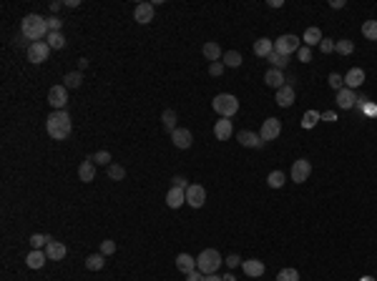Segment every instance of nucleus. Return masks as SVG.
Listing matches in <instances>:
<instances>
[{
	"label": "nucleus",
	"mask_w": 377,
	"mask_h": 281,
	"mask_svg": "<svg viewBox=\"0 0 377 281\" xmlns=\"http://www.w3.org/2000/svg\"><path fill=\"white\" fill-rule=\"evenodd\" d=\"M264 83H267L269 88H274V90H279L282 85H287V78H284V70H277V68H272V70H267V75H264Z\"/></svg>",
	"instance_id": "16"
},
{
	"label": "nucleus",
	"mask_w": 377,
	"mask_h": 281,
	"mask_svg": "<svg viewBox=\"0 0 377 281\" xmlns=\"http://www.w3.org/2000/svg\"><path fill=\"white\" fill-rule=\"evenodd\" d=\"M60 8H63V3H60V0H53V3H50V10H53V13H58Z\"/></svg>",
	"instance_id": "54"
},
{
	"label": "nucleus",
	"mask_w": 377,
	"mask_h": 281,
	"mask_svg": "<svg viewBox=\"0 0 377 281\" xmlns=\"http://www.w3.org/2000/svg\"><path fill=\"white\" fill-rule=\"evenodd\" d=\"M241 269H244V274L246 276H262L264 271H267V266H264V261H259V259H249V261H241Z\"/></svg>",
	"instance_id": "21"
},
{
	"label": "nucleus",
	"mask_w": 377,
	"mask_h": 281,
	"mask_svg": "<svg viewBox=\"0 0 377 281\" xmlns=\"http://www.w3.org/2000/svg\"><path fill=\"white\" fill-rule=\"evenodd\" d=\"M365 113H367V116H375V113H377V106L367 103V106H365Z\"/></svg>",
	"instance_id": "52"
},
{
	"label": "nucleus",
	"mask_w": 377,
	"mask_h": 281,
	"mask_svg": "<svg viewBox=\"0 0 377 281\" xmlns=\"http://www.w3.org/2000/svg\"><path fill=\"white\" fill-rule=\"evenodd\" d=\"M174 186H176V189H184V191H186V189L191 186V183H188V181L184 178V176H174Z\"/></svg>",
	"instance_id": "49"
},
{
	"label": "nucleus",
	"mask_w": 377,
	"mask_h": 281,
	"mask_svg": "<svg viewBox=\"0 0 377 281\" xmlns=\"http://www.w3.org/2000/svg\"><path fill=\"white\" fill-rule=\"evenodd\" d=\"M101 254H103V256H111V254H116V241H111V239L101 241Z\"/></svg>",
	"instance_id": "42"
},
{
	"label": "nucleus",
	"mask_w": 377,
	"mask_h": 281,
	"mask_svg": "<svg viewBox=\"0 0 377 281\" xmlns=\"http://www.w3.org/2000/svg\"><path fill=\"white\" fill-rule=\"evenodd\" d=\"M186 204L188 206H194V209H201L204 204H206V191H204V186H199V183H191L186 189Z\"/></svg>",
	"instance_id": "9"
},
{
	"label": "nucleus",
	"mask_w": 377,
	"mask_h": 281,
	"mask_svg": "<svg viewBox=\"0 0 377 281\" xmlns=\"http://www.w3.org/2000/svg\"><path fill=\"white\" fill-rule=\"evenodd\" d=\"M297 55H299V60H302V63H309V60H312V50H309L307 45H302V48L297 50Z\"/></svg>",
	"instance_id": "45"
},
{
	"label": "nucleus",
	"mask_w": 377,
	"mask_h": 281,
	"mask_svg": "<svg viewBox=\"0 0 377 281\" xmlns=\"http://www.w3.org/2000/svg\"><path fill=\"white\" fill-rule=\"evenodd\" d=\"M231 133H234V126H231V121H229V118H221V121H216V123H214V136H216L219 141H229V138H231Z\"/></svg>",
	"instance_id": "17"
},
{
	"label": "nucleus",
	"mask_w": 377,
	"mask_h": 281,
	"mask_svg": "<svg viewBox=\"0 0 377 281\" xmlns=\"http://www.w3.org/2000/svg\"><path fill=\"white\" fill-rule=\"evenodd\" d=\"M224 264H226V266H229V269H236V266H239V264H241V259H239V256H236V254H231V256H229V259H224Z\"/></svg>",
	"instance_id": "48"
},
{
	"label": "nucleus",
	"mask_w": 377,
	"mask_h": 281,
	"mask_svg": "<svg viewBox=\"0 0 377 281\" xmlns=\"http://www.w3.org/2000/svg\"><path fill=\"white\" fill-rule=\"evenodd\" d=\"M335 50H337L340 55H350V53L355 50V43H352V40H347V38H342V40H335Z\"/></svg>",
	"instance_id": "33"
},
{
	"label": "nucleus",
	"mask_w": 377,
	"mask_h": 281,
	"mask_svg": "<svg viewBox=\"0 0 377 281\" xmlns=\"http://www.w3.org/2000/svg\"><path fill=\"white\" fill-rule=\"evenodd\" d=\"M45 128H48V136L55 138V141L68 138V136H71V128H73L68 111H53V113L48 116V121H45Z\"/></svg>",
	"instance_id": "2"
},
{
	"label": "nucleus",
	"mask_w": 377,
	"mask_h": 281,
	"mask_svg": "<svg viewBox=\"0 0 377 281\" xmlns=\"http://www.w3.org/2000/svg\"><path fill=\"white\" fill-rule=\"evenodd\" d=\"M63 80H66V83H63L66 88H78V85L83 83V73H81V70H71V73H66Z\"/></svg>",
	"instance_id": "31"
},
{
	"label": "nucleus",
	"mask_w": 377,
	"mask_h": 281,
	"mask_svg": "<svg viewBox=\"0 0 377 281\" xmlns=\"http://www.w3.org/2000/svg\"><path fill=\"white\" fill-rule=\"evenodd\" d=\"M320 50H322V53H332V50H335V40H330V38H322V43H320Z\"/></svg>",
	"instance_id": "46"
},
{
	"label": "nucleus",
	"mask_w": 377,
	"mask_h": 281,
	"mask_svg": "<svg viewBox=\"0 0 377 281\" xmlns=\"http://www.w3.org/2000/svg\"><path fill=\"white\" fill-rule=\"evenodd\" d=\"M201 53H204V58H206V60H211V63H219V58H224V53H221V48H219V43H216V40L204 43Z\"/></svg>",
	"instance_id": "22"
},
{
	"label": "nucleus",
	"mask_w": 377,
	"mask_h": 281,
	"mask_svg": "<svg viewBox=\"0 0 377 281\" xmlns=\"http://www.w3.org/2000/svg\"><path fill=\"white\" fill-rule=\"evenodd\" d=\"M272 50H274V40H269V38H259L254 43V55H259V58H267Z\"/></svg>",
	"instance_id": "26"
},
{
	"label": "nucleus",
	"mask_w": 377,
	"mask_h": 281,
	"mask_svg": "<svg viewBox=\"0 0 377 281\" xmlns=\"http://www.w3.org/2000/svg\"><path fill=\"white\" fill-rule=\"evenodd\" d=\"M60 25H63V20H60L58 15L48 18V30H50V33H60Z\"/></svg>",
	"instance_id": "44"
},
{
	"label": "nucleus",
	"mask_w": 377,
	"mask_h": 281,
	"mask_svg": "<svg viewBox=\"0 0 377 281\" xmlns=\"http://www.w3.org/2000/svg\"><path fill=\"white\" fill-rule=\"evenodd\" d=\"M302 40H304V45H307V48L320 45V43H322V30H320V28H307V30H304V35H302Z\"/></svg>",
	"instance_id": "27"
},
{
	"label": "nucleus",
	"mask_w": 377,
	"mask_h": 281,
	"mask_svg": "<svg viewBox=\"0 0 377 281\" xmlns=\"http://www.w3.org/2000/svg\"><path fill=\"white\" fill-rule=\"evenodd\" d=\"M48 45H50V50L66 48V35L63 33H48Z\"/></svg>",
	"instance_id": "32"
},
{
	"label": "nucleus",
	"mask_w": 377,
	"mask_h": 281,
	"mask_svg": "<svg viewBox=\"0 0 377 281\" xmlns=\"http://www.w3.org/2000/svg\"><path fill=\"white\" fill-rule=\"evenodd\" d=\"M93 163H98V166H111V153H108V151H98V153L93 156Z\"/></svg>",
	"instance_id": "41"
},
{
	"label": "nucleus",
	"mask_w": 377,
	"mask_h": 281,
	"mask_svg": "<svg viewBox=\"0 0 377 281\" xmlns=\"http://www.w3.org/2000/svg\"><path fill=\"white\" fill-rule=\"evenodd\" d=\"M269 8H282V0H269Z\"/></svg>",
	"instance_id": "56"
},
{
	"label": "nucleus",
	"mask_w": 377,
	"mask_h": 281,
	"mask_svg": "<svg viewBox=\"0 0 377 281\" xmlns=\"http://www.w3.org/2000/svg\"><path fill=\"white\" fill-rule=\"evenodd\" d=\"M279 133H282V121H279V118H267V121L262 123L259 136H262V141H264V143H267V141L279 138Z\"/></svg>",
	"instance_id": "7"
},
{
	"label": "nucleus",
	"mask_w": 377,
	"mask_h": 281,
	"mask_svg": "<svg viewBox=\"0 0 377 281\" xmlns=\"http://www.w3.org/2000/svg\"><path fill=\"white\" fill-rule=\"evenodd\" d=\"M236 141H239L241 146H246V148H262V146H264L262 136H257V133H252V131H239V133H236Z\"/></svg>",
	"instance_id": "14"
},
{
	"label": "nucleus",
	"mask_w": 377,
	"mask_h": 281,
	"mask_svg": "<svg viewBox=\"0 0 377 281\" xmlns=\"http://www.w3.org/2000/svg\"><path fill=\"white\" fill-rule=\"evenodd\" d=\"M206 281H224L219 274H211V276H206Z\"/></svg>",
	"instance_id": "57"
},
{
	"label": "nucleus",
	"mask_w": 377,
	"mask_h": 281,
	"mask_svg": "<svg viewBox=\"0 0 377 281\" xmlns=\"http://www.w3.org/2000/svg\"><path fill=\"white\" fill-rule=\"evenodd\" d=\"M302 45H299V38L297 35H292V33H287V35H279L277 40H274V50L279 53V55H292V53H297Z\"/></svg>",
	"instance_id": "5"
},
{
	"label": "nucleus",
	"mask_w": 377,
	"mask_h": 281,
	"mask_svg": "<svg viewBox=\"0 0 377 281\" xmlns=\"http://www.w3.org/2000/svg\"><path fill=\"white\" fill-rule=\"evenodd\" d=\"M171 141H174V146H176V148L186 151L188 146H191V141H194V136H191V131H188V128H176V131L171 133Z\"/></svg>",
	"instance_id": "15"
},
{
	"label": "nucleus",
	"mask_w": 377,
	"mask_h": 281,
	"mask_svg": "<svg viewBox=\"0 0 377 281\" xmlns=\"http://www.w3.org/2000/svg\"><path fill=\"white\" fill-rule=\"evenodd\" d=\"M277 106H282V108H289L292 103H294V85L292 83H287V85H282L279 90H277Z\"/></svg>",
	"instance_id": "12"
},
{
	"label": "nucleus",
	"mask_w": 377,
	"mask_h": 281,
	"mask_svg": "<svg viewBox=\"0 0 377 281\" xmlns=\"http://www.w3.org/2000/svg\"><path fill=\"white\" fill-rule=\"evenodd\" d=\"M48 103L53 106V111H66V103H68L66 85H53L50 93H48Z\"/></svg>",
	"instance_id": "8"
},
{
	"label": "nucleus",
	"mask_w": 377,
	"mask_h": 281,
	"mask_svg": "<svg viewBox=\"0 0 377 281\" xmlns=\"http://www.w3.org/2000/svg\"><path fill=\"white\" fill-rule=\"evenodd\" d=\"M48 55H50V45H48L45 40H38V43H30V45H28V58H30V63H45Z\"/></svg>",
	"instance_id": "6"
},
{
	"label": "nucleus",
	"mask_w": 377,
	"mask_h": 281,
	"mask_svg": "<svg viewBox=\"0 0 377 281\" xmlns=\"http://www.w3.org/2000/svg\"><path fill=\"white\" fill-rule=\"evenodd\" d=\"M161 121H164V128L169 131V133H174L176 131V111H171V108H166L164 113H161Z\"/></svg>",
	"instance_id": "29"
},
{
	"label": "nucleus",
	"mask_w": 377,
	"mask_h": 281,
	"mask_svg": "<svg viewBox=\"0 0 377 281\" xmlns=\"http://www.w3.org/2000/svg\"><path fill=\"white\" fill-rule=\"evenodd\" d=\"M211 108H214L221 118H231V116L239 111V101H236V96H231V93H219V96L211 101Z\"/></svg>",
	"instance_id": "4"
},
{
	"label": "nucleus",
	"mask_w": 377,
	"mask_h": 281,
	"mask_svg": "<svg viewBox=\"0 0 377 281\" xmlns=\"http://www.w3.org/2000/svg\"><path fill=\"white\" fill-rule=\"evenodd\" d=\"M362 83H365V70H362V68H352V70L345 75V85H347L350 90L360 88Z\"/></svg>",
	"instance_id": "23"
},
{
	"label": "nucleus",
	"mask_w": 377,
	"mask_h": 281,
	"mask_svg": "<svg viewBox=\"0 0 377 281\" xmlns=\"http://www.w3.org/2000/svg\"><path fill=\"white\" fill-rule=\"evenodd\" d=\"M103 264H106V256H103V254H91V256L86 259V269H88V271H101Z\"/></svg>",
	"instance_id": "30"
},
{
	"label": "nucleus",
	"mask_w": 377,
	"mask_h": 281,
	"mask_svg": "<svg viewBox=\"0 0 377 281\" xmlns=\"http://www.w3.org/2000/svg\"><path fill=\"white\" fill-rule=\"evenodd\" d=\"M108 178H111V181H123V178H126V168L118 166V163H111V166H108Z\"/></svg>",
	"instance_id": "36"
},
{
	"label": "nucleus",
	"mask_w": 377,
	"mask_h": 281,
	"mask_svg": "<svg viewBox=\"0 0 377 281\" xmlns=\"http://www.w3.org/2000/svg\"><path fill=\"white\" fill-rule=\"evenodd\" d=\"M184 204H186V191L171 186V191L166 194V206H169V209H179V206H184Z\"/></svg>",
	"instance_id": "18"
},
{
	"label": "nucleus",
	"mask_w": 377,
	"mask_h": 281,
	"mask_svg": "<svg viewBox=\"0 0 377 281\" xmlns=\"http://www.w3.org/2000/svg\"><path fill=\"white\" fill-rule=\"evenodd\" d=\"M224 68H226L224 63H211V65H209V73H211L214 78H219V75L224 73Z\"/></svg>",
	"instance_id": "47"
},
{
	"label": "nucleus",
	"mask_w": 377,
	"mask_h": 281,
	"mask_svg": "<svg viewBox=\"0 0 377 281\" xmlns=\"http://www.w3.org/2000/svg\"><path fill=\"white\" fill-rule=\"evenodd\" d=\"M186 281H206V276L201 271H191V274H186Z\"/></svg>",
	"instance_id": "50"
},
{
	"label": "nucleus",
	"mask_w": 377,
	"mask_h": 281,
	"mask_svg": "<svg viewBox=\"0 0 377 281\" xmlns=\"http://www.w3.org/2000/svg\"><path fill=\"white\" fill-rule=\"evenodd\" d=\"M267 183H269L272 189H282V186H284V173H282V171H272V173L267 176Z\"/></svg>",
	"instance_id": "37"
},
{
	"label": "nucleus",
	"mask_w": 377,
	"mask_h": 281,
	"mask_svg": "<svg viewBox=\"0 0 377 281\" xmlns=\"http://www.w3.org/2000/svg\"><path fill=\"white\" fill-rule=\"evenodd\" d=\"M330 8L340 10V8H345V0H332V3H330Z\"/></svg>",
	"instance_id": "53"
},
{
	"label": "nucleus",
	"mask_w": 377,
	"mask_h": 281,
	"mask_svg": "<svg viewBox=\"0 0 377 281\" xmlns=\"http://www.w3.org/2000/svg\"><path fill=\"white\" fill-rule=\"evenodd\" d=\"M176 269H179L181 274H191V271H196V259H194V256H188V254H179V256H176Z\"/></svg>",
	"instance_id": "25"
},
{
	"label": "nucleus",
	"mask_w": 377,
	"mask_h": 281,
	"mask_svg": "<svg viewBox=\"0 0 377 281\" xmlns=\"http://www.w3.org/2000/svg\"><path fill=\"white\" fill-rule=\"evenodd\" d=\"M362 35L367 40H377V20H365L362 23Z\"/></svg>",
	"instance_id": "34"
},
{
	"label": "nucleus",
	"mask_w": 377,
	"mask_h": 281,
	"mask_svg": "<svg viewBox=\"0 0 377 281\" xmlns=\"http://www.w3.org/2000/svg\"><path fill=\"white\" fill-rule=\"evenodd\" d=\"M267 60H269L272 68H277V70H284V68L289 65V58H287V55H279L277 50H272V53L267 55Z\"/></svg>",
	"instance_id": "28"
},
{
	"label": "nucleus",
	"mask_w": 377,
	"mask_h": 281,
	"mask_svg": "<svg viewBox=\"0 0 377 281\" xmlns=\"http://www.w3.org/2000/svg\"><path fill=\"white\" fill-rule=\"evenodd\" d=\"M48 241H50V236H45V234H33L30 236V246L33 249H43V246H48Z\"/></svg>",
	"instance_id": "39"
},
{
	"label": "nucleus",
	"mask_w": 377,
	"mask_h": 281,
	"mask_svg": "<svg viewBox=\"0 0 377 281\" xmlns=\"http://www.w3.org/2000/svg\"><path fill=\"white\" fill-rule=\"evenodd\" d=\"M277 281H299V271L297 269H282L277 274Z\"/></svg>",
	"instance_id": "38"
},
{
	"label": "nucleus",
	"mask_w": 377,
	"mask_h": 281,
	"mask_svg": "<svg viewBox=\"0 0 377 281\" xmlns=\"http://www.w3.org/2000/svg\"><path fill=\"white\" fill-rule=\"evenodd\" d=\"M66 251H68V249H66V244L53 241V239H50V241H48V246H45V256H48L50 261H60V259L66 256Z\"/></svg>",
	"instance_id": "20"
},
{
	"label": "nucleus",
	"mask_w": 377,
	"mask_h": 281,
	"mask_svg": "<svg viewBox=\"0 0 377 281\" xmlns=\"http://www.w3.org/2000/svg\"><path fill=\"white\" fill-rule=\"evenodd\" d=\"M309 173H312V166H309L307 158L294 161V166H292V181H294V183H304V181L309 178Z\"/></svg>",
	"instance_id": "10"
},
{
	"label": "nucleus",
	"mask_w": 377,
	"mask_h": 281,
	"mask_svg": "<svg viewBox=\"0 0 377 281\" xmlns=\"http://www.w3.org/2000/svg\"><path fill=\"white\" fill-rule=\"evenodd\" d=\"M221 264H224V259H221V254H219L216 249H204V251L196 256V271H201L204 276L216 274Z\"/></svg>",
	"instance_id": "3"
},
{
	"label": "nucleus",
	"mask_w": 377,
	"mask_h": 281,
	"mask_svg": "<svg viewBox=\"0 0 377 281\" xmlns=\"http://www.w3.org/2000/svg\"><path fill=\"white\" fill-rule=\"evenodd\" d=\"M45 261H48V256H45V251H40V249H33V251L28 254V259H25V264H28L30 269H43Z\"/></svg>",
	"instance_id": "24"
},
{
	"label": "nucleus",
	"mask_w": 377,
	"mask_h": 281,
	"mask_svg": "<svg viewBox=\"0 0 377 281\" xmlns=\"http://www.w3.org/2000/svg\"><path fill=\"white\" fill-rule=\"evenodd\" d=\"M63 5H68V8H78V0H66Z\"/></svg>",
	"instance_id": "55"
},
{
	"label": "nucleus",
	"mask_w": 377,
	"mask_h": 281,
	"mask_svg": "<svg viewBox=\"0 0 377 281\" xmlns=\"http://www.w3.org/2000/svg\"><path fill=\"white\" fill-rule=\"evenodd\" d=\"M320 118H322V116H320L317 111H309V113H304V128H312V126H315Z\"/></svg>",
	"instance_id": "43"
},
{
	"label": "nucleus",
	"mask_w": 377,
	"mask_h": 281,
	"mask_svg": "<svg viewBox=\"0 0 377 281\" xmlns=\"http://www.w3.org/2000/svg\"><path fill=\"white\" fill-rule=\"evenodd\" d=\"M355 103H357V93H355V90H350V88H342V90H337V106H340L342 111H350V108H355Z\"/></svg>",
	"instance_id": "13"
},
{
	"label": "nucleus",
	"mask_w": 377,
	"mask_h": 281,
	"mask_svg": "<svg viewBox=\"0 0 377 281\" xmlns=\"http://www.w3.org/2000/svg\"><path fill=\"white\" fill-rule=\"evenodd\" d=\"M224 65H229V68H239V65H241V53H236V50L224 53Z\"/></svg>",
	"instance_id": "35"
},
{
	"label": "nucleus",
	"mask_w": 377,
	"mask_h": 281,
	"mask_svg": "<svg viewBox=\"0 0 377 281\" xmlns=\"http://www.w3.org/2000/svg\"><path fill=\"white\" fill-rule=\"evenodd\" d=\"M78 178L83 181V183H91L93 178H96V168H93V156H88L81 166H78Z\"/></svg>",
	"instance_id": "19"
},
{
	"label": "nucleus",
	"mask_w": 377,
	"mask_h": 281,
	"mask_svg": "<svg viewBox=\"0 0 377 281\" xmlns=\"http://www.w3.org/2000/svg\"><path fill=\"white\" fill-rule=\"evenodd\" d=\"M134 20L141 23V25L151 23V20H154V3H139V5L134 8Z\"/></svg>",
	"instance_id": "11"
},
{
	"label": "nucleus",
	"mask_w": 377,
	"mask_h": 281,
	"mask_svg": "<svg viewBox=\"0 0 377 281\" xmlns=\"http://www.w3.org/2000/svg\"><path fill=\"white\" fill-rule=\"evenodd\" d=\"M327 83H330V88H335V90H342V83H345V75H340V73H330V78H327Z\"/></svg>",
	"instance_id": "40"
},
{
	"label": "nucleus",
	"mask_w": 377,
	"mask_h": 281,
	"mask_svg": "<svg viewBox=\"0 0 377 281\" xmlns=\"http://www.w3.org/2000/svg\"><path fill=\"white\" fill-rule=\"evenodd\" d=\"M48 18H40V15H35V13H30V15H25L23 20H20V35L25 38V40H33V43H38V40H43V38H48Z\"/></svg>",
	"instance_id": "1"
},
{
	"label": "nucleus",
	"mask_w": 377,
	"mask_h": 281,
	"mask_svg": "<svg viewBox=\"0 0 377 281\" xmlns=\"http://www.w3.org/2000/svg\"><path fill=\"white\" fill-rule=\"evenodd\" d=\"M367 103H370V98H367V96H357V103H355V106H357V108H365Z\"/></svg>",
	"instance_id": "51"
}]
</instances>
